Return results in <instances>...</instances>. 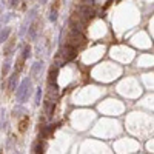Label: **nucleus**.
I'll list each match as a JSON object with an SVG mask.
<instances>
[{"label": "nucleus", "instance_id": "obj_20", "mask_svg": "<svg viewBox=\"0 0 154 154\" xmlns=\"http://www.w3.org/2000/svg\"><path fill=\"white\" fill-rule=\"evenodd\" d=\"M40 3H46V0H40Z\"/></svg>", "mask_w": 154, "mask_h": 154}, {"label": "nucleus", "instance_id": "obj_7", "mask_svg": "<svg viewBox=\"0 0 154 154\" xmlns=\"http://www.w3.org/2000/svg\"><path fill=\"white\" fill-rule=\"evenodd\" d=\"M37 31H39V20H34L31 25H29V29H28V37L31 40L35 39V35H37Z\"/></svg>", "mask_w": 154, "mask_h": 154}, {"label": "nucleus", "instance_id": "obj_2", "mask_svg": "<svg viewBox=\"0 0 154 154\" xmlns=\"http://www.w3.org/2000/svg\"><path fill=\"white\" fill-rule=\"evenodd\" d=\"M85 42H86L85 35L74 28L68 34V39H66V45H71V46H74V48H80L82 45H85Z\"/></svg>", "mask_w": 154, "mask_h": 154}, {"label": "nucleus", "instance_id": "obj_16", "mask_svg": "<svg viewBox=\"0 0 154 154\" xmlns=\"http://www.w3.org/2000/svg\"><path fill=\"white\" fill-rule=\"evenodd\" d=\"M40 99H42V89L40 88H37V93H35V99H34V103L35 105H40Z\"/></svg>", "mask_w": 154, "mask_h": 154}, {"label": "nucleus", "instance_id": "obj_13", "mask_svg": "<svg viewBox=\"0 0 154 154\" xmlns=\"http://www.w3.org/2000/svg\"><path fill=\"white\" fill-rule=\"evenodd\" d=\"M57 72H59V69L57 68H51V71H49V82H56L57 80Z\"/></svg>", "mask_w": 154, "mask_h": 154}, {"label": "nucleus", "instance_id": "obj_14", "mask_svg": "<svg viewBox=\"0 0 154 154\" xmlns=\"http://www.w3.org/2000/svg\"><path fill=\"white\" fill-rule=\"evenodd\" d=\"M23 63H25V59H23V57L17 59V63H15V65H17V66H15V71H17V72H20V71L23 69Z\"/></svg>", "mask_w": 154, "mask_h": 154}, {"label": "nucleus", "instance_id": "obj_10", "mask_svg": "<svg viewBox=\"0 0 154 154\" xmlns=\"http://www.w3.org/2000/svg\"><path fill=\"white\" fill-rule=\"evenodd\" d=\"M28 125H29V117H28V116H25L23 119L19 122V130L23 133V131L26 130V126H28Z\"/></svg>", "mask_w": 154, "mask_h": 154}, {"label": "nucleus", "instance_id": "obj_9", "mask_svg": "<svg viewBox=\"0 0 154 154\" xmlns=\"http://www.w3.org/2000/svg\"><path fill=\"white\" fill-rule=\"evenodd\" d=\"M10 34H11V28H8V26L0 31V43H5L8 39H10Z\"/></svg>", "mask_w": 154, "mask_h": 154}, {"label": "nucleus", "instance_id": "obj_18", "mask_svg": "<svg viewBox=\"0 0 154 154\" xmlns=\"http://www.w3.org/2000/svg\"><path fill=\"white\" fill-rule=\"evenodd\" d=\"M17 3H19V0H11V5L13 6H17Z\"/></svg>", "mask_w": 154, "mask_h": 154}, {"label": "nucleus", "instance_id": "obj_8", "mask_svg": "<svg viewBox=\"0 0 154 154\" xmlns=\"http://www.w3.org/2000/svg\"><path fill=\"white\" fill-rule=\"evenodd\" d=\"M57 14H59V2L54 3V6L51 8V11H49V20L51 22H56L57 20Z\"/></svg>", "mask_w": 154, "mask_h": 154}, {"label": "nucleus", "instance_id": "obj_5", "mask_svg": "<svg viewBox=\"0 0 154 154\" xmlns=\"http://www.w3.org/2000/svg\"><path fill=\"white\" fill-rule=\"evenodd\" d=\"M42 69H43V62H35L34 65H32V68H31V76H32V79H39Z\"/></svg>", "mask_w": 154, "mask_h": 154}, {"label": "nucleus", "instance_id": "obj_6", "mask_svg": "<svg viewBox=\"0 0 154 154\" xmlns=\"http://www.w3.org/2000/svg\"><path fill=\"white\" fill-rule=\"evenodd\" d=\"M17 80H19V72L14 71L10 76V80H8V91H14L15 85H17Z\"/></svg>", "mask_w": 154, "mask_h": 154}, {"label": "nucleus", "instance_id": "obj_12", "mask_svg": "<svg viewBox=\"0 0 154 154\" xmlns=\"http://www.w3.org/2000/svg\"><path fill=\"white\" fill-rule=\"evenodd\" d=\"M31 56V46H29V45H25V46H23V51H22V56L20 57H23L25 60L26 59H28Z\"/></svg>", "mask_w": 154, "mask_h": 154}, {"label": "nucleus", "instance_id": "obj_3", "mask_svg": "<svg viewBox=\"0 0 154 154\" xmlns=\"http://www.w3.org/2000/svg\"><path fill=\"white\" fill-rule=\"evenodd\" d=\"M62 56L65 60H71V59H74L77 56V48L74 46H71V45H65L62 49Z\"/></svg>", "mask_w": 154, "mask_h": 154}, {"label": "nucleus", "instance_id": "obj_15", "mask_svg": "<svg viewBox=\"0 0 154 154\" xmlns=\"http://www.w3.org/2000/svg\"><path fill=\"white\" fill-rule=\"evenodd\" d=\"M10 66H11V63H10V62H5V65H3V68H2V77H6V76H8Z\"/></svg>", "mask_w": 154, "mask_h": 154}, {"label": "nucleus", "instance_id": "obj_1", "mask_svg": "<svg viewBox=\"0 0 154 154\" xmlns=\"http://www.w3.org/2000/svg\"><path fill=\"white\" fill-rule=\"evenodd\" d=\"M31 94V80L29 79H25L23 82L20 83V86L17 88V91H15V97H17V100L19 102H25V100H28V97Z\"/></svg>", "mask_w": 154, "mask_h": 154}, {"label": "nucleus", "instance_id": "obj_17", "mask_svg": "<svg viewBox=\"0 0 154 154\" xmlns=\"http://www.w3.org/2000/svg\"><path fill=\"white\" fill-rule=\"evenodd\" d=\"M34 153H43V147L40 143H37L35 145V148H34Z\"/></svg>", "mask_w": 154, "mask_h": 154}, {"label": "nucleus", "instance_id": "obj_11", "mask_svg": "<svg viewBox=\"0 0 154 154\" xmlns=\"http://www.w3.org/2000/svg\"><path fill=\"white\" fill-rule=\"evenodd\" d=\"M6 42H8V45L5 46V56H10V54H11V51H13V46H14L15 40H14V39H8Z\"/></svg>", "mask_w": 154, "mask_h": 154}, {"label": "nucleus", "instance_id": "obj_19", "mask_svg": "<svg viewBox=\"0 0 154 154\" xmlns=\"http://www.w3.org/2000/svg\"><path fill=\"white\" fill-rule=\"evenodd\" d=\"M0 117H2V111H0ZM2 126H3V120L0 119V128H2Z\"/></svg>", "mask_w": 154, "mask_h": 154}, {"label": "nucleus", "instance_id": "obj_4", "mask_svg": "<svg viewBox=\"0 0 154 154\" xmlns=\"http://www.w3.org/2000/svg\"><path fill=\"white\" fill-rule=\"evenodd\" d=\"M77 13H79V15L80 17H85V19H93L94 17V10H91L89 6H86V5H82V6H79L77 8Z\"/></svg>", "mask_w": 154, "mask_h": 154}]
</instances>
